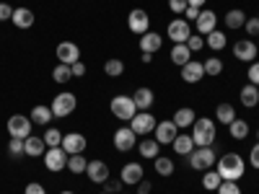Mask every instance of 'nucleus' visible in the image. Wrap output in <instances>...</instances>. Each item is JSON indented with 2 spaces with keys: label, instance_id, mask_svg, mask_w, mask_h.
<instances>
[{
  "label": "nucleus",
  "instance_id": "nucleus-50",
  "mask_svg": "<svg viewBox=\"0 0 259 194\" xmlns=\"http://www.w3.org/2000/svg\"><path fill=\"white\" fill-rule=\"evenodd\" d=\"M249 163H251L254 168H259V142L251 148V153H249Z\"/></svg>",
  "mask_w": 259,
  "mask_h": 194
},
{
  "label": "nucleus",
  "instance_id": "nucleus-44",
  "mask_svg": "<svg viewBox=\"0 0 259 194\" xmlns=\"http://www.w3.org/2000/svg\"><path fill=\"white\" fill-rule=\"evenodd\" d=\"M187 0H168V8H171V13H177V16H184V11H187Z\"/></svg>",
  "mask_w": 259,
  "mask_h": 194
},
{
  "label": "nucleus",
  "instance_id": "nucleus-35",
  "mask_svg": "<svg viewBox=\"0 0 259 194\" xmlns=\"http://www.w3.org/2000/svg\"><path fill=\"white\" fill-rule=\"evenodd\" d=\"M104 73L109 75V78H119V75L124 73V62H122V60H117V57L106 60V65H104Z\"/></svg>",
  "mask_w": 259,
  "mask_h": 194
},
{
  "label": "nucleus",
  "instance_id": "nucleus-24",
  "mask_svg": "<svg viewBox=\"0 0 259 194\" xmlns=\"http://www.w3.org/2000/svg\"><path fill=\"white\" fill-rule=\"evenodd\" d=\"M226 44H228V39H226V34L223 31H210L207 36H205V47H210V50H215V52H221V50H226Z\"/></svg>",
  "mask_w": 259,
  "mask_h": 194
},
{
  "label": "nucleus",
  "instance_id": "nucleus-48",
  "mask_svg": "<svg viewBox=\"0 0 259 194\" xmlns=\"http://www.w3.org/2000/svg\"><path fill=\"white\" fill-rule=\"evenodd\" d=\"M24 194H47V189L41 186V184H36V181H31L29 186H26V191Z\"/></svg>",
  "mask_w": 259,
  "mask_h": 194
},
{
  "label": "nucleus",
  "instance_id": "nucleus-23",
  "mask_svg": "<svg viewBox=\"0 0 259 194\" xmlns=\"http://www.w3.org/2000/svg\"><path fill=\"white\" fill-rule=\"evenodd\" d=\"M45 140L41 137H34V135H29L26 140H24V150H26V156H31V158H39V156H45Z\"/></svg>",
  "mask_w": 259,
  "mask_h": 194
},
{
  "label": "nucleus",
  "instance_id": "nucleus-15",
  "mask_svg": "<svg viewBox=\"0 0 259 194\" xmlns=\"http://www.w3.org/2000/svg\"><path fill=\"white\" fill-rule=\"evenodd\" d=\"M233 55L239 57L241 62H254V57H256V44L251 39H239L233 44Z\"/></svg>",
  "mask_w": 259,
  "mask_h": 194
},
{
  "label": "nucleus",
  "instance_id": "nucleus-18",
  "mask_svg": "<svg viewBox=\"0 0 259 194\" xmlns=\"http://www.w3.org/2000/svg\"><path fill=\"white\" fill-rule=\"evenodd\" d=\"M161 47H163V36H161V34H156V31H145V34L140 36V52L153 55V52H158Z\"/></svg>",
  "mask_w": 259,
  "mask_h": 194
},
{
  "label": "nucleus",
  "instance_id": "nucleus-8",
  "mask_svg": "<svg viewBox=\"0 0 259 194\" xmlns=\"http://www.w3.org/2000/svg\"><path fill=\"white\" fill-rule=\"evenodd\" d=\"M31 119H26L24 114H13L11 119H8V135L11 137H16V140H26L29 135H31Z\"/></svg>",
  "mask_w": 259,
  "mask_h": 194
},
{
  "label": "nucleus",
  "instance_id": "nucleus-36",
  "mask_svg": "<svg viewBox=\"0 0 259 194\" xmlns=\"http://www.w3.org/2000/svg\"><path fill=\"white\" fill-rule=\"evenodd\" d=\"M174 161H171V158H163V156H158L156 158V174L158 176H171V174H174Z\"/></svg>",
  "mask_w": 259,
  "mask_h": 194
},
{
  "label": "nucleus",
  "instance_id": "nucleus-11",
  "mask_svg": "<svg viewBox=\"0 0 259 194\" xmlns=\"http://www.w3.org/2000/svg\"><path fill=\"white\" fill-rule=\"evenodd\" d=\"M127 26H130V31H133V34L143 36V34L148 31V26H150V16H148L143 8L130 11V16H127Z\"/></svg>",
  "mask_w": 259,
  "mask_h": 194
},
{
  "label": "nucleus",
  "instance_id": "nucleus-29",
  "mask_svg": "<svg viewBox=\"0 0 259 194\" xmlns=\"http://www.w3.org/2000/svg\"><path fill=\"white\" fill-rule=\"evenodd\" d=\"M192 60V52H189V47L187 44H174V50H171V62H174V65H179V68H182V65H187Z\"/></svg>",
  "mask_w": 259,
  "mask_h": 194
},
{
  "label": "nucleus",
  "instance_id": "nucleus-5",
  "mask_svg": "<svg viewBox=\"0 0 259 194\" xmlns=\"http://www.w3.org/2000/svg\"><path fill=\"white\" fill-rule=\"evenodd\" d=\"M156 124L158 122H156V117L150 114V112H138L133 119H130V129H133L138 137H148L156 129Z\"/></svg>",
  "mask_w": 259,
  "mask_h": 194
},
{
  "label": "nucleus",
  "instance_id": "nucleus-13",
  "mask_svg": "<svg viewBox=\"0 0 259 194\" xmlns=\"http://www.w3.org/2000/svg\"><path fill=\"white\" fill-rule=\"evenodd\" d=\"M135 140H138V135H135L130 127H119L117 132H114V148L119 150V153L133 150V148H135Z\"/></svg>",
  "mask_w": 259,
  "mask_h": 194
},
{
  "label": "nucleus",
  "instance_id": "nucleus-4",
  "mask_svg": "<svg viewBox=\"0 0 259 194\" xmlns=\"http://www.w3.org/2000/svg\"><path fill=\"white\" fill-rule=\"evenodd\" d=\"M75 106H78V99L73 96V93H57L55 99H52V114L57 117V119H65V117H70L73 112H75Z\"/></svg>",
  "mask_w": 259,
  "mask_h": 194
},
{
  "label": "nucleus",
  "instance_id": "nucleus-12",
  "mask_svg": "<svg viewBox=\"0 0 259 194\" xmlns=\"http://www.w3.org/2000/svg\"><path fill=\"white\" fill-rule=\"evenodd\" d=\"M85 145H89V140H85L80 132H68V135H62V150L68 156H78V153H83L85 150Z\"/></svg>",
  "mask_w": 259,
  "mask_h": 194
},
{
  "label": "nucleus",
  "instance_id": "nucleus-10",
  "mask_svg": "<svg viewBox=\"0 0 259 194\" xmlns=\"http://www.w3.org/2000/svg\"><path fill=\"white\" fill-rule=\"evenodd\" d=\"M45 166H47V171H52V174H57V171H62V168H68V153H65L62 148H47Z\"/></svg>",
  "mask_w": 259,
  "mask_h": 194
},
{
  "label": "nucleus",
  "instance_id": "nucleus-37",
  "mask_svg": "<svg viewBox=\"0 0 259 194\" xmlns=\"http://www.w3.org/2000/svg\"><path fill=\"white\" fill-rule=\"evenodd\" d=\"M85 168H89V161L83 158V153H78V156H68V171H73V174H83Z\"/></svg>",
  "mask_w": 259,
  "mask_h": 194
},
{
  "label": "nucleus",
  "instance_id": "nucleus-16",
  "mask_svg": "<svg viewBox=\"0 0 259 194\" xmlns=\"http://www.w3.org/2000/svg\"><path fill=\"white\" fill-rule=\"evenodd\" d=\"M202 78H205V68H202V62L189 60L187 65H182V80H184V83H200Z\"/></svg>",
  "mask_w": 259,
  "mask_h": 194
},
{
  "label": "nucleus",
  "instance_id": "nucleus-58",
  "mask_svg": "<svg viewBox=\"0 0 259 194\" xmlns=\"http://www.w3.org/2000/svg\"><path fill=\"white\" fill-rule=\"evenodd\" d=\"M256 88H259V85H256Z\"/></svg>",
  "mask_w": 259,
  "mask_h": 194
},
{
  "label": "nucleus",
  "instance_id": "nucleus-51",
  "mask_svg": "<svg viewBox=\"0 0 259 194\" xmlns=\"http://www.w3.org/2000/svg\"><path fill=\"white\" fill-rule=\"evenodd\" d=\"M197 16H200V8L187 6V11H184V18H187V21H197Z\"/></svg>",
  "mask_w": 259,
  "mask_h": 194
},
{
  "label": "nucleus",
  "instance_id": "nucleus-39",
  "mask_svg": "<svg viewBox=\"0 0 259 194\" xmlns=\"http://www.w3.org/2000/svg\"><path fill=\"white\" fill-rule=\"evenodd\" d=\"M202 68H205V75H221L223 73V62L218 60V57H207L205 62H202Z\"/></svg>",
  "mask_w": 259,
  "mask_h": 194
},
{
  "label": "nucleus",
  "instance_id": "nucleus-52",
  "mask_svg": "<svg viewBox=\"0 0 259 194\" xmlns=\"http://www.w3.org/2000/svg\"><path fill=\"white\" fill-rule=\"evenodd\" d=\"M138 194H150V184L148 181H140L138 184Z\"/></svg>",
  "mask_w": 259,
  "mask_h": 194
},
{
  "label": "nucleus",
  "instance_id": "nucleus-46",
  "mask_svg": "<svg viewBox=\"0 0 259 194\" xmlns=\"http://www.w3.org/2000/svg\"><path fill=\"white\" fill-rule=\"evenodd\" d=\"M249 83L259 85V62H256V60L249 65Z\"/></svg>",
  "mask_w": 259,
  "mask_h": 194
},
{
  "label": "nucleus",
  "instance_id": "nucleus-9",
  "mask_svg": "<svg viewBox=\"0 0 259 194\" xmlns=\"http://www.w3.org/2000/svg\"><path fill=\"white\" fill-rule=\"evenodd\" d=\"M177 135H179V127L174 124V119H163V122H158L156 129H153V137H156L161 145H171V142L177 140Z\"/></svg>",
  "mask_w": 259,
  "mask_h": 194
},
{
  "label": "nucleus",
  "instance_id": "nucleus-41",
  "mask_svg": "<svg viewBox=\"0 0 259 194\" xmlns=\"http://www.w3.org/2000/svg\"><path fill=\"white\" fill-rule=\"evenodd\" d=\"M187 47H189V52H200V50L205 47V36H200V34H192V36L187 39Z\"/></svg>",
  "mask_w": 259,
  "mask_h": 194
},
{
  "label": "nucleus",
  "instance_id": "nucleus-45",
  "mask_svg": "<svg viewBox=\"0 0 259 194\" xmlns=\"http://www.w3.org/2000/svg\"><path fill=\"white\" fill-rule=\"evenodd\" d=\"M244 29H246V31H249L251 36H259V16H256V18H246Z\"/></svg>",
  "mask_w": 259,
  "mask_h": 194
},
{
  "label": "nucleus",
  "instance_id": "nucleus-28",
  "mask_svg": "<svg viewBox=\"0 0 259 194\" xmlns=\"http://www.w3.org/2000/svg\"><path fill=\"white\" fill-rule=\"evenodd\" d=\"M228 135H231L233 140H244V137L249 135V124H246L244 119H239V117H236V119L228 124Z\"/></svg>",
  "mask_w": 259,
  "mask_h": 194
},
{
  "label": "nucleus",
  "instance_id": "nucleus-27",
  "mask_svg": "<svg viewBox=\"0 0 259 194\" xmlns=\"http://www.w3.org/2000/svg\"><path fill=\"white\" fill-rule=\"evenodd\" d=\"M194 112L189 109V106H182V109H177V114H174V124L182 129V127H192L194 124Z\"/></svg>",
  "mask_w": 259,
  "mask_h": 194
},
{
  "label": "nucleus",
  "instance_id": "nucleus-56",
  "mask_svg": "<svg viewBox=\"0 0 259 194\" xmlns=\"http://www.w3.org/2000/svg\"><path fill=\"white\" fill-rule=\"evenodd\" d=\"M101 194H109V191H101Z\"/></svg>",
  "mask_w": 259,
  "mask_h": 194
},
{
  "label": "nucleus",
  "instance_id": "nucleus-14",
  "mask_svg": "<svg viewBox=\"0 0 259 194\" xmlns=\"http://www.w3.org/2000/svg\"><path fill=\"white\" fill-rule=\"evenodd\" d=\"M57 60H60L62 65L78 62V60H80V50H78L75 41H60V44H57Z\"/></svg>",
  "mask_w": 259,
  "mask_h": 194
},
{
  "label": "nucleus",
  "instance_id": "nucleus-54",
  "mask_svg": "<svg viewBox=\"0 0 259 194\" xmlns=\"http://www.w3.org/2000/svg\"><path fill=\"white\" fill-rule=\"evenodd\" d=\"M122 189V181H114L112 186H109V194H114V191H119Z\"/></svg>",
  "mask_w": 259,
  "mask_h": 194
},
{
  "label": "nucleus",
  "instance_id": "nucleus-2",
  "mask_svg": "<svg viewBox=\"0 0 259 194\" xmlns=\"http://www.w3.org/2000/svg\"><path fill=\"white\" fill-rule=\"evenodd\" d=\"M215 135H218V127H215V122H212L210 117L194 119V124H192V140H194V145H200V148H212Z\"/></svg>",
  "mask_w": 259,
  "mask_h": 194
},
{
  "label": "nucleus",
  "instance_id": "nucleus-1",
  "mask_svg": "<svg viewBox=\"0 0 259 194\" xmlns=\"http://www.w3.org/2000/svg\"><path fill=\"white\" fill-rule=\"evenodd\" d=\"M221 174L223 181H239L246 171V163L239 153H226L221 161H218V168H215Z\"/></svg>",
  "mask_w": 259,
  "mask_h": 194
},
{
  "label": "nucleus",
  "instance_id": "nucleus-7",
  "mask_svg": "<svg viewBox=\"0 0 259 194\" xmlns=\"http://www.w3.org/2000/svg\"><path fill=\"white\" fill-rule=\"evenodd\" d=\"M166 34L171 36V41H174V44H187V39L192 36L189 21H187V18H174V21H168Z\"/></svg>",
  "mask_w": 259,
  "mask_h": 194
},
{
  "label": "nucleus",
  "instance_id": "nucleus-31",
  "mask_svg": "<svg viewBox=\"0 0 259 194\" xmlns=\"http://www.w3.org/2000/svg\"><path fill=\"white\" fill-rule=\"evenodd\" d=\"M52 117H55V114H52V109H50V106H34L29 119H31L34 124H45V127H47V122H50Z\"/></svg>",
  "mask_w": 259,
  "mask_h": 194
},
{
  "label": "nucleus",
  "instance_id": "nucleus-30",
  "mask_svg": "<svg viewBox=\"0 0 259 194\" xmlns=\"http://www.w3.org/2000/svg\"><path fill=\"white\" fill-rule=\"evenodd\" d=\"M241 104L249 106V109L259 104V88H256L254 83H249V85H244V88H241Z\"/></svg>",
  "mask_w": 259,
  "mask_h": 194
},
{
  "label": "nucleus",
  "instance_id": "nucleus-57",
  "mask_svg": "<svg viewBox=\"0 0 259 194\" xmlns=\"http://www.w3.org/2000/svg\"><path fill=\"white\" fill-rule=\"evenodd\" d=\"M256 137H259V132H256Z\"/></svg>",
  "mask_w": 259,
  "mask_h": 194
},
{
  "label": "nucleus",
  "instance_id": "nucleus-42",
  "mask_svg": "<svg viewBox=\"0 0 259 194\" xmlns=\"http://www.w3.org/2000/svg\"><path fill=\"white\" fill-rule=\"evenodd\" d=\"M8 153H11L13 158L24 156V153H26V150H24V140H16V137H13V140L8 142Z\"/></svg>",
  "mask_w": 259,
  "mask_h": 194
},
{
  "label": "nucleus",
  "instance_id": "nucleus-20",
  "mask_svg": "<svg viewBox=\"0 0 259 194\" xmlns=\"http://www.w3.org/2000/svg\"><path fill=\"white\" fill-rule=\"evenodd\" d=\"M197 34L200 36H207L210 31H215V24H218V16H215L212 11H200V16H197Z\"/></svg>",
  "mask_w": 259,
  "mask_h": 194
},
{
  "label": "nucleus",
  "instance_id": "nucleus-38",
  "mask_svg": "<svg viewBox=\"0 0 259 194\" xmlns=\"http://www.w3.org/2000/svg\"><path fill=\"white\" fill-rule=\"evenodd\" d=\"M52 78L57 80V83H68V80H73V68L70 65H57V68L52 70Z\"/></svg>",
  "mask_w": 259,
  "mask_h": 194
},
{
  "label": "nucleus",
  "instance_id": "nucleus-53",
  "mask_svg": "<svg viewBox=\"0 0 259 194\" xmlns=\"http://www.w3.org/2000/svg\"><path fill=\"white\" fill-rule=\"evenodd\" d=\"M187 3H189V6H194V8H202V6L207 3V0H187Z\"/></svg>",
  "mask_w": 259,
  "mask_h": 194
},
{
  "label": "nucleus",
  "instance_id": "nucleus-21",
  "mask_svg": "<svg viewBox=\"0 0 259 194\" xmlns=\"http://www.w3.org/2000/svg\"><path fill=\"white\" fill-rule=\"evenodd\" d=\"M133 101L138 106V112H150V106H153L156 96H153V91H150V88H138L135 96H133Z\"/></svg>",
  "mask_w": 259,
  "mask_h": 194
},
{
  "label": "nucleus",
  "instance_id": "nucleus-22",
  "mask_svg": "<svg viewBox=\"0 0 259 194\" xmlns=\"http://www.w3.org/2000/svg\"><path fill=\"white\" fill-rule=\"evenodd\" d=\"M13 26L16 29H29V26H34V13L29 11V8H13Z\"/></svg>",
  "mask_w": 259,
  "mask_h": 194
},
{
  "label": "nucleus",
  "instance_id": "nucleus-55",
  "mask_svg": "<svg viewBox=\"0 0 259 194\" xmlns=\"http://www.w3.org/2000/svg\"><path fill=\"white\" fill-rule=\"evenodd\" d=\"M60 194H75V191H60Z\"/></svg>",
  "mask_w": 259,
  "mask_h": 194
},
{
  "label": "nucleus",
  "instance_id": "nucleus-32",
  "mask_svg": "<svg viewBox=\"0 0 259 194\" xmlns=\"http://www.w3.org/2000/svg\"><path fill=\"white\" fill-rule=\"evenodd\" d=\"M244 24H246V13H244V11L233 8V11L226 13V26H228V29H241Z\"/></svg>",
  "mask_w": 259,
  "mask_h": 194
},
{
  "label": "nucleus",
  "instance_id": "nucleus-6",
  "mask_svg": "<svg viewBox=\"0 0 259 194\" xmlns=\"http://www.w3.org/2000/svg\"><path fill=\"white\" fill-rule=\"evenodd\" d=\"M212 163H218L212 148H197V150L189 153V166L194 171H207V168H212Z\"/></svg>",
  "mask_w": 259,
  "mask_h": 194
},
{
  "label": "nucleus",
  "instance_id": "nucleus-19",
  "mask_svg": "<svg viewBox=\"0 0 259 194\" xmlns=\"http://www.w3.org/2000/svg\"><path fill=\"white\" fill-rule=\"evenodd\" d=\"M122 184H130V186H138L143 181V166L140 163H127L122 166V176H119Z\"/></svg>",
  "mask_w": 259,
  "mask_h": 194
},
{
  "label": "nucleus",
  "instance_id": "nucleus-34",
  "mask_svg": "<svg viewBox=\"0 0 259 194\" xmlns=\"http://www.w3.org/2000/svg\"><path fill=\"white\" fill-rule=\"evenodd\" d=\"M223 184V179H221V174H218V171H212V168H207L205 171V176H202V186L207 189V191H218V186Z\"/></svg>",
  "mask_w": 259,
  "mask_h": 194
},
{
  "label": "nucleus",
  "instance_id": "nucleus-47",
  "mask_svg": "<svg viewBox=\"0 0 259 194\" xmlns=\"http://www.w3.org/2000/svg\"><path fill=\"white\" fill-rule=\"evenodd\" d=\"M13 18V8L8 3H0V21H11Z\"/></svg>",
  "mask_w": 259,
  "mask_h": 194
},
{
  "label": "nucleus",
  "instance_id": "nucleus-17",
  "mask_svg": "<svg viewBox=\"0 0 259 194\" xmlns=\"http://www.w3.org/2000/svg\"><path fill=\"white\" fill-rule=\"evenodd\" d=\"M89 179L94 184H106L109 181V166H106L104 161H89Z\"/></svg>",
  "mask_w": 259,
  "mask_h": 194
},
{
  "label": "nucleus",
  "instance_id": "nucleus-33",
  "mask_svg": "<svg viewBox=\"0 0 259 194\" xmlns=\"http://www.w3.org/2000/svg\"><path fill=\"white\" fill-rule=\"evenodd\" d=\"M158 150H161V142H158L156 137L140 142V156H143V158H153V161H156V158H158Z\"/></svg>",
  "mask_w": 259,
  "mask_h": 194
},
{
  "label": "nucleus",
  "instance_id": "nucleus-26",
  "mask_svg": "<svg viewBox=\"0 0 259 194\" xmlns=\"http://www.w3.org/2000/svg\"><path fill=\"white\" fill-rule=\"evenodd\" d=\"M215 119H218L221 124H231L236 119V109H233V104H218V109H215Z\"/></svg>",
  "mask_w": 259,
  "mask_h": 194
},
{
  "label": "nucleus",
  "instance_id": "nucleus-25",
  "mask_svg": "<svg viewBox=\"0 0 259 194\" xmlns=\"http://www.w3.org/2000/svg\"><path fill=\"white\" fill-rule=\"evenodd\" d=\"M171 145H174V153H177V156H189L192 150H194L192 135H177V140L171 142Z\"/></svg>",
  "mask_w": 259,
  "mask_h": 194
},
{
  "label": "nucleus",
  "instance_id": "nucleus-43",
  "mask_svg": "<svg viewBox=\"0 0 259 194\" xmlns=\"http://www.w3.org/2000/svg\"><path fill=\"white\" fill-rule=\"evenodd\" d=\"M218 194H241V186L236 184V181H223L218 186Z\"/></svg>",
  "mask_w": 259,
  "mask_h": 194
},
{
  "label": "nucleus",
  "instance_id": "nucleus-49",
  "mask_svg": "<svg viewBox=\"0 0 259 194\" xmlns=\"http://www.w3.org/2000/svg\"><path fill=\"white\" fill-rule=\"evenodd\" d=\"M70 68H73V78H83V75H85V65H83L80 60H78V62H73Z\"/></svg>",
  "mask_w": 259,
  "mask_h": 194
},
{
  "label": "nucleus",
  "instance_id": "nucleus-40",
  "mask_svg": "<svg viewBox=\"0 0 259 194\" xmlns=\"http://www.w3.org/2000/svg\"><path fill=\"white\" fill-rule=\"evenodd\" d=\"M41 140H45L47 148H60V145H62V132H60V129H55V127H50Z\"/></svg>",
  "mask_w": 259,
  "mask_h": 194
},
{
  "label": "nucleus",
  "instance_id": "nucleus-3",
  "mask_svg": "<svg viewBox=\"0 0 259 194\" xmlns=\"http://www.w3.org/2000/svg\"><path fill=\"white\" fill-rule=\"evenodd\" d=\"M109 112L117 117V119H122V122H130L135 114H138V106H135V101L130 99V96H114L112 99V104H109Z\"/></svg>",
  "mask_w": 259,
  "mask_h": 194
}]
</instances>
